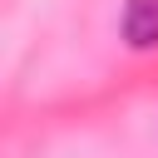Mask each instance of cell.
Listing matches in <instances>:
<instances>
[{
	"instance_id": "6da1fadb",
	"label": "cell",
	"mask_w": 158,
	"mask_h": 158,
	"mask_svg": "<svg viewBox=\"0 0 158 158\" xmlns=\"http://www.w3.org/2000/svg\"><path fill=\"white\" fill-rule=\"evenodd\" d=\"M123 44L128 49H158V0H128L123 5Z\"/></svg>"
}]
</instances>
